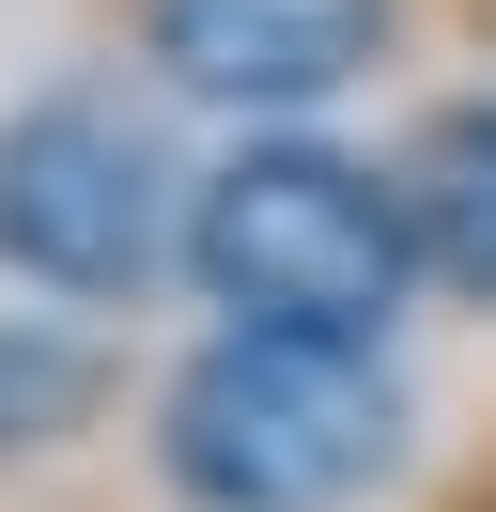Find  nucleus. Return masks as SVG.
Listing matches in <instances>:
<instances>
[{
  "label": "nucleus",
  "mask_w": 496,
  "mask_h": 512,
  "mask_svg": "<svg viewBox=\"0 0 496 512\" xmlns=\"http://www.w3.org/2000/svg\"><path fill=\"white\" fill-rule=\"evenodd\" d=\"M140 16V63L202 109H326L341 78L388 63L403 0H124Z\"/></svg>",
  "instance_id": "obj_4"
},
{
  "label": "nucleus",
  "mask_w": 496,
  "mask_h": 512,
  "mask_svg": "<svg viewBox=\"0 0 496 512\" xmlns=\"http://www.w3.org/2000/svg\"><path fill=\"white\" fill-rule=\"evenodd\" d=\"M186 249V171L124 94H31L0 125V264L78 311H124Z\"/></svg>",
  "instance_id": "obj_3"
},
{
  "label": "nucleus",
  "mask_w": 496,
  "mask_h": 512,
  "mask_svg": "<svg viewBox=\"0 0 496 512\" xmlns=\"http://www.w3.org/2000/svg\"><path fill=\"white\" fill-rule=\"evenodd\" d=\"M388 202H403L419 280H450V295L496 311V94H450V109H434V125L388 156Z\"/></svg>",
  "instance_id": "obj_5"
},
{
  "label": "nucleus",
  "mask_w": 496,
  "mask_h": 512,
  "mask_svg": "<svg viewBox=\"0 0 496 512\" xmlns=\"http://www.w3.org/2000/svg\"><path fill=\"white\" fill-rule=\"evenodd\" d=\"M388 373L372 342H295V326H217L155 388V466L186 512H341L388 481Z\"/></svg>",
  "instance_id": "obj_2"
},
{
  "label": "nucleus",
  "mask_w": 496,
  "mask_h": 512,
  "mask_svg": "<svg viewBox=\"0 0 496 512\" xmlns=\"http://www.w3.org/2000/svg\"><path fill=\"white\" fill-rule=\"evenodd\" d=\"M93 404H109V357H93L78 326L0 311V466H16V450H62Z\"/></svg>",
  "instance_id": "obj_6"
},
{
  "label": "nucleus",
  "mask_w": 496,
  "mask_h": 512,
  "mask_svg": "<svg viewBox=\"0 0 496 512\" xmlns=\"http://www.w3.org/2000/svg\"><path fill=\"white\" fill-rule=\"evenodd\" d=\"M171 264L217 295V326H295V342H388L403 280H419L388 171L341 140H233L186 187Z\"/></svg>",
  "instance_id": "obj_1"
}]
</instances>
